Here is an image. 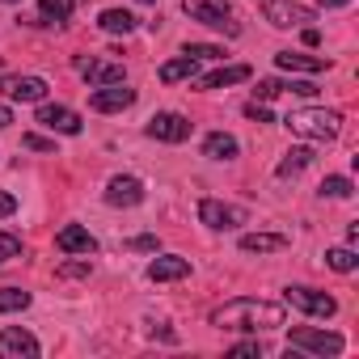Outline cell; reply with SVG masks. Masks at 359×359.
Wrapping results in <instances>:
<instances>
[{
	"label": "cell",
	"mask_w": 359,
	"mask_h": 359,
	"mask_svg": "<svg viewBox=\"0 0 359 359\" xmlns=\"http://www.w3.org/2000/svg\"><path fill=\"white\" fill-rule=\"evenodd\" d=\"M216 330H233V334H258V330H279L283 325V304L275 300H258V296H233L212 313Z\"/></svg>",
	"instance_id": "cell-1"
},
{
	"label": "cell",
	"mask_w": 359,
	"mask_h": 359,
	"mask_svg": "<svg viewBox=\"0 0 359 359\" xmlns=\"http://www.w3.org/2000/svg\"><path fill=\"white\" fill-rule=\"evenodd\" d=\"M283 123L292 127V135L313 140V144H330V140H338V131H342L338 110H325V106H300V110H292Z\"/></svg>",
	"instance_id": "cell-2"
},
{
	"label": "cell",
	"mask_w": 359,
	"mask_h": 359,
	"mask_svg": "<svg viewBox=\"0 0 359 359\" xmlns=\"http://www.w3.org/2000/svg\"><path fill=\"white\" fill-rule=\"evenodd\" d=\"M182 9L191 22L208 26V30H224L229 39L241 34V26L233 22V9H229V0H182Z\"/></svg>",
	"instance_id": "cell-3"
},
{
	"label": "cell",
	"mask_w": 359,
	"mask_h": 359,
	"mask_svg": "<svg viewBox=\"0 0 359 359\" xmlns=\"http://www.w3.org/2000/svg\"><path fill=\"white\" fill-rule=\"evenodd\" d=\"M287 346L292 351H309V355H342V346H346V338L342 334H334V330H313V325H292L287 330Z\"/></svg>",
	"instance_id": "cell-4"
},
{
	"label": "cell",
	"mask_w": 359,
	"mask_h": 359,
	"mask_svg": "<svg viewBox=\"0 0 359 359\" xmlns=\"http://www.w3.org/2000/svg\"><path fill=\"white\" fill-rule=\"evenodd\" d=\"M262 18L275 30H292V26H309L313 22V9L309 5H296V0H262Z\"/></svg>",
	"instance_id": "cell-5"
},
{
	"label": "cell",
	"mask_w": 359,
	"mask_h": 359,
	"mask_svg": "<svg viewBox=\"0 0 359 359\" xmlns=\"http://www.w3.org/2000/svg\"><path fill=\"white\" fill-rule=\"evenodd\" d=\"M283 296H287L292 309H300V313H309V317H321V321L338 313V300L325 296V292H317V287H287Z\"/></svg>",
	"instance_id": "cell-6"
},
{
	"label": "cell",
	"mask_w": 359,
	"mask_h": 359,
	"mask_svg": "<svg viewBox=\"0 0 359 359\" xmlns=\"http://www.w3.org/2000/svg\"><path fill=\"white\" fill-rule=\"evenodd\" d=\"M148 135L161 140V144H182V140H191V118L173 114V110H161V114L148 118Z\"/></svg>",
	"instance_id": "cell-7"
},
{
	"label": "cell",
	"mask_w": 359,
	"mask_h": 359,
	"mask_svg": "<svg viewBox=\"0 0 359 359\" xmlns=\"http://www.w3.org/2000/svg\"><path fill=\"white\" fill-rule=\"evenodd\" d=\"M0 93L9 102H43L47 97V81L43 76H22V72H5L0 76Z\"/></svg>",
	"instance_id": "cell-8"
},
{
	"label": "cell",
	"mask_w": 359,
	"mask_h": 359,
	"mask_svg": "<svg viewBox=\"0 0 359 359\" xmlns=\"http://www.w3.org/2000/svg\"><path fill=\"white\" fill-rule=\"evenodd\" d=\"M39 338L22 325H9V330H0V359H39Z\"/></svg>",
	"instance_id": "cell-9"
},
{
	"label": "cell",
	"mask_w": 359,
	"mask_h": 359,
	"mask_svg": "<svg viewBox=\"0 0 359 359\" xmlns=\"http://www.w3.org/2000/svg\"><path fill=\"white\" fill-rule=\"evenodd\" d=\"M89 106H93L97 114H118V110L135 106V89H127V81H123V85H97L93 97H89Z\"/></svg>",
	"instance_id": "cell-10"
},
{
	"label": "cell",
	"mask_w": 359,
	"mask_h": 359,
	"mask_svg": "<svg viewBox=\"0 0 359 359\" xmlns=\"http://www.w3.org/2000/svg\"><path fill=\"white\" fill-rule=\"evenodd\" d=\"M199 224H208V229H237V224H245V208H233V203H220V199H203L199 203Z\"/></svg>",
	"instance_id": "cell-11"
},
{
	"label": "cell",
	"mask_w": 359,
	"mask_h": 359,
	"mask_svg": "<svg viewBox=\"0 0 359 359\" xmlns=\"http://www.w3.org/2000/svg\"><path fill=\"white\" fill-rule=\"evenodd\" d=\"M76 72L97 89V85H123L127 81V68L114 64V60H76Z\"/></svg>",
	"instance_id": "cell-12"
},
{
	"label": "cell",
	"mask_w": 359,
	"mask_h": 359,
	"mask_svg": "<svg viewBox=\"0 0 359 359\" xmlns=\"http://www.w3.org/2000/svg\"><path fill=\"white\" fill-rule=\"evenodd\" d=\"M106 203L110 208H140L144 203V182L140 177H110L106 182Z\"/></svg>",
	"instance_id": "cell-13"
},
{
	"label": "cell",
	"mask_w": 359,
	"mask_h": 359,
	"mask_svg": "<svg viewBox=\"0 0 359 359\" xmlns=\"http://www.w3.org/2000/svg\"><path fill=\"white\" fill-rule=\"evenodd\" d=\"M39 123L60 135H81V114L68 106H39Z\"/></svg>",
	"instance_id": "cell-14"
},
{
	"label": "cell",
	"mask_w": 359,
	"mask_h": 359,
	"mask_svg": "<svg viewBox=\"0 0 359 359\" xmlns=\"http://www.w3.org/2000/svg\"><path fill=\"white\" fill-rule=\"evenodd\" d=\"M191 275V262L187 258H177V254H161L148 262V279L152 283H173V279H187Z\"/></svg>",
	"instance_id": "cell-15"
},
{
	"label": "cell",
	"mask_w": 359,
	"mask_h": 359,
	"mask_svg": "<svg viewBox=\"0 0 359 359\" xmlns=\"http://www.w3.org/2000/svg\"><path fill=\"white\" fill-rule=\"evenodd\" d=\"M55 245H60V254H97V237H93L89 229H81V224L60 229Z\"/></svg>",
	"instance_id": "cell-16"
},
{
	"label": "cell",
	"mask_w": 359,
	"mask_h": 359,
	"mask_svg": "<svg viewBox=\"0 0 359 359\" xmlns=\"http://www.w3.org/2000/svg\"><path fill=\"white\" fill-rule=\"evenodd\" d=\"M275 68L317 76V72H325V68H330V60H321V55H304V51H279V55H275Z\"/></svg>",
	"instance_id": "cell-17"
},
{
	"label": "cell",
	"mask_w": 359,
	"mask_h": 359,
	"mask_svg": "<svg viewBox=\"0 0 359 359\" xmlns=\"http://www.w3.org/2000/svg\"><path fill=\"white\" fill-rule=\"evenodd\" d=\"M250 76H254L250 64H233V68H216V72L195 76V81H199V89H224V85H241V81H250Z\"/></svg>",
	"instance_id": "cell-18"
},
{
	"label": "cell",
	"mask_w": 359,
	"mask_h": 359,
	"mask_svg": "<svg viewBox=\"0 0 359 359\" xmlns=\"http://www.w3.org/2000/svg\"><path fill=\"white\" fill-rule=\"evenodd\" d=\"M161 85H177V81H195L199 76V60H191L187 51L177 55V60H169V64H161Z\"/></svg>",
	"instance_id": "cell-19"
},
{
	"label": "cell",
	"mask_w": 359,
	"mask_h": 359,
	"mask_svg": "<svg viewBox=\"0 0 359 359\" xmlns=\"http://www.w3.org/2000/svg\"><path fill=\"white\" fill-rule=\"evenodd\" d=\"M279 250H287L283 233H245L241 237V254H279Z\"/></svg>",
	"instance_id": "cell-20"
},
{
	"label": "cell",
	"mask_w": 359,
	"mask_h": 359,
	"mask_svg": "<svg viewBox=\"0 0 359 359\" xmlns=\"http://www.w3.org/2000/svg\"><path fill=\"white\" fill-rule=\"evenodd\" d=\"M241 152V144L229 135V131H212L208 140H203V156H212V161H233Z\"/></svg>",
	"instance_id": "cell-21"
},
{
	"label": "cell",
	"mask_w": 359,
	"mask_h": 359,
	"mask_svg": "<svg viewBox=\"0 0 359 359\" xmlns=\"http://www.w3.org/2000/svg\"><path fill=\"white\" fill-rule=\"evenodd\" d=\"M76 9V0H39V22L34 26H51V22H68Z\"/></svg>",
	"instance_id": "cell-22"
},
{
	"label": "cell",
	"mask_w": 359,
	"mask_h": 359,
	"mask_svg": "<svg viewBox=\"0 0 359 359\" xmlns=\"http://www.w3.org/2000/svg\"><path fill=\"white\" fill-rule=\"evenodd\" d=\"M97 26H102L106 34H131V30H135V18H131L127 9H106V13L97 18Z\"/></svg>",
	"instance_id": "cell-23"
},
{
	"label": "cell",
	"mask_w": 359,
	"mask_h": 359,
	"mask_svg": "<svg viewBox=\"0 0 359 359\" xmlns=\"http://www.w3.org/2000/svg\"><path fill=\"white\" fill-rule=\"evenodd\" d=\"M325 266H330V271H338V275H351V271L359 266V258H355V250H351V245H338V250H325Z\"/></svg>",
	"instance_id": "cell-24"
},
{
	"label": "cell",
	"mask_w": 359,
	"mask_h": 359,
	"mask_svg": "<svg viewBox=\"0 0 359 359\" xmlns=\"http://www.w3.org/2000/svg\"><path fill=\"white\" fill-rule=\"evenodd\" d=\"M309 161H313V152H309L304 144H300V148H287V156L279 161V177H296V173H300Z\"/></svg>",
	"instance_id": "cell-25"
},
{
	"label": "cell",
	"mask_w": 359,
	"mask_h": 359,
	"mask_svg": "<svg viewBox=\"0 0 359 359\" xmlns=\"http://www.w3.org/2000/svg\"><path fill=\"white\" fill-rule=\"evenodd\" d=\"M30 309V292L22 287H0V313H22Z\"/></svg>",
	"instance_id": "cell-26"
},
{
	"label": "cell",
	"mask_w": 359,
	"mask_h": 359,
	"mask_svg": "<svg viewBox=\"0 0 359 359\" xmlns=\"http://www.w3.org/2000/svg\"><path fill=\"white\" fill-rule=\"evenodd\" d=\"M351 177H342V173H330L325 182H321V195H330V199H351Z\"/></svg>",
	"instance_id": "cell-27"
},
{
	"label": "cell",
	"mask_w": 359,
	"mask_h": 359,
	"mask_svg": "<svg viewBox=\"0 0 359 359\" xmlns=\"http://www.w3.org/2000/svg\"><path fill=\"white\" fill-rule=\"evenodd\" d=\"M18 254H22V237L18 233H0V266L9 258H18Z\"/></svg>",
	"instance_id": "cell-28"
},
{
	"label": "cell",
	"mask_w": 359,
	"mask_h": 359,
	"mask_svg": "<svg viewBox=\"0 0 359 359\" xmlns=\"http://www.w3.org/2000/svg\"><path fill=\"white\" fill-rule=\"evenodd\" d=\"M187 55H191V60H199V64H203V60H224V51H220V47H212V43H187Z\"/></svg>",
	"instance_id": "cell-29"
},
{
	"label": "cell",
	"mask_w": 359,
	"mask_h": 359,
	"mask_svg": "<svg viewBox=\"0 0 359 359\" xmlns=\"http://www.w3.org/2000/svg\"><path fill=\"white\" fill-rule=\"evenodd\" d=\"M89 271H93L89 258H85V262H64V266H60V279H85Z\"/></svg>",
	"instance_id": "cell-30"
},
{
	"label": "cell",
	"mask_w": 359,
	"mask_h": 359,
	"mask_svg": "<svg viewBox=\"0 0 359 359\" xmlns=\"http://www.w3.org/2000/svg\"><path fill=\"white\" fill-rule=\"evenodd\" d=\"M18 212V195H9V191H0V220H9Z\"/></svg>",
	"instance_id": "cell-31"
},
{
	"label": "cell",
	"mask_w": 359,
	"mask_h": 359,
	"mask_svg": "<svg viewBox=\"0 0 359 359\" xmlns=\"http://www.w3.org/2000/svg\"><path fill=\"white\" fill-rule=\"evenodd\" d=\"M22 144H26V148H34V152H55V140H43V135H26Z\"/></svg>",
	"instance_id": "cell-32"
},
{
	"label": "cell",
	"mask_w": 359,
	"mask_h": 359,
	"mask_svg": "<svg viewBox=\"0 0 359 359\" xmlns=\"http://www.w3.org/2000/svg\"><path fill=\"white\" fill-rule=\"evenodd\" d=\"M245 114H250V118H258V123H271V110H266L262 102H250V106H245Z\"/></svg>",
	"instance_id": "cell-33"
},
{
	"label": "cell",
	"mask_w": 359,
	"mask_h": 359,
	"mask_svg": "<svg viewBox=\"0 0 359 359\" xmlns=\"http://www.w3.org/2000/svg\"><path fill=\"white\" fill-rule=\"evenodd\" d=\"M131 250H140V254H156V237H135Z\"/></svg>",
	"instance_id": "cell-34"
},
{
	"label": "cell",
	"mask_w": 359,
	"mask_h": 359,
	"mask_svg": "<svg viewBox=\"0 0 359 359\" xmlns=\"http://www.w3.org/2000/svg\"><path fill=\"white\" fill-rule=\"evenodd\" d=\"M233 355H262V342H237Z\"/></svg>",
	"instance_id": "cell-35"
},
{
	"label": "cell",
	"mask_w": 359,
	"mask_h": 359,
	"mask_svg": "<svg viewBox=\"0 0 359 359\" xmlns=\"http://www.w3.org/2000/svg\"><path fill=\"white\" fill-rule=\"evenodd\" d=\"M317 43H321V34L313 26H304V47H317Z\"/></svg>",
	"instance_id": "cell-36"
},
{
	"label": "cell",
	"mask_w": 359,
	"mask_h": 359,
	"mask_svg": "<svg viewBox=\"0 0 359 359\" xmlns=\"http://www.w3.org/2000/svg\"><path fill=\"white\" fill-rule=\"evenodd\" d=\"M317 5H321V9H346L351 0H317Z\"/></svg>",
	"instance_id": "cell-37"
},
{
	"label": "cell",
	"mask_w": 359,
	"mask_h": 359,
	"mask_svg": "<svg viewBox=\"0 0 359 359\" xmlns=\"http://www.w3.org/2000/svg\"><path fill=\"white\" fill-rule=\"evenodd\" d=\"M9 123H13V110H9V106H0V131H5Z\"/></svg>",
	"instance_id": "cell-38"
},
{
	"label": "cell",
	"mask_w": 359,
	"mask_h": 359,
	"mask_svg": "<svg viewBox=\"0 0 359 359\" xmlns=\"http://www.w3.org/2000/svg\"><path fill=\"white\" fill-rule=\"evenodd\" d=\"M140 5H156V0H140Z\"/></svg>",
	"instance_id": "cell-39"
},
{
	"label": "cell",
	"mask_w": 359,
	"mask_h": 359,
	"mask_svg": "<svg viewBox=\"0 0 359 359\" xmlns=\"http://www.w3.org/2000/svg\"><path fill=\"white\" fill-rule=\"evenodd\" d=\"M5 5H22V0H5Z\"/></svg>",
	"instance_id": "cell-40"
}]
</instances>
